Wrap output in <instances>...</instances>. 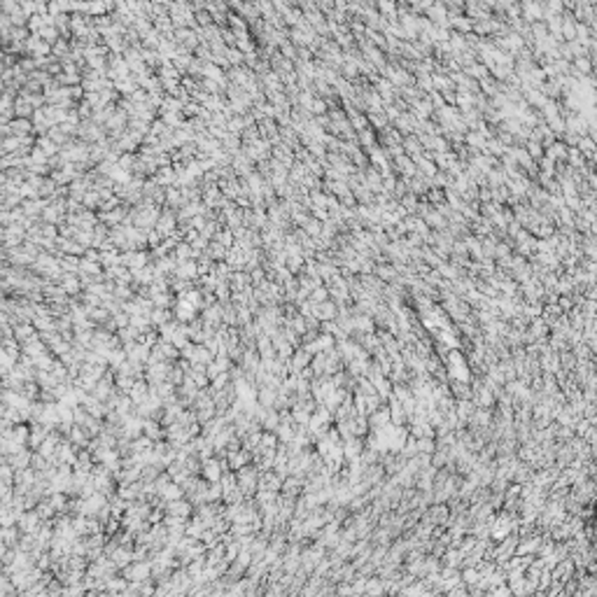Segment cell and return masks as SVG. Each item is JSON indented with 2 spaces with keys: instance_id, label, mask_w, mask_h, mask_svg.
Here are the masks:
<instances>
[{
  "instance_id": "6da1fadb",
  "label": "cell",
  "mask_w": 597,
  "mask_h": 597,
  "mask_svg": "<svg viewBox=\"0 0 597 597\" xmlns=\"http://www.w3.org/2000/svg\"><path fill=\"white\" fill-rule=\"evenodd\" d=\"M149 572H152V564L149 562H138L135 567H131V569H126V576L133 581H145L149 579Z\"/></svg>"
},
{
  "instance_id": "7a4b0ae2",
  "label": "cell",
  "mask_w": 597,
  "mask_h": 597,
  "mask_svg": "<svg viewBox=\"0 0 597 597\" xmlns=\"http://www.w3.org/2000/svg\"><path fill=\"white\" fill-rule=\"evenodd\" d=\"M189 511H192V506L184 504V502H171L166 506V513L168 515H177V518H187Z\"/></svg>"
},
{
  "instance_id": "3957f363",
  "label": "cell",
  "mask_w": 597,
  "mask_h": 597,
  "mask_svg": "<svg viewBox=\"0 0 597 597\" xmlns=\"http://www.w3.org/2000/svg\"><path fill=\"white\" fill-rule=\"evenodd\" d=\"M220 471H224V467L217 465L215 459H210V462H208V467L203 469V474H205V478H208V481H217V478H220Z\"/></svg>"
},
{
  "instance_id": "277c9868",
  "label": "cell",
  "mask_w": 597,
  "mask_h": 597,
  "mask_svg": "<svg viewBox=\"0 0 597 597\" xmlns=\"http://www.w3.org/2000/svg\"><path fill=\"white\" fill-rule=\"evenodd\" d=\"M259 401L264 406H268V404H273L276 401V392H273L271 387H261V392H259Z\"/></svg>"
},
{
  "instance_id": "5b68a950",
  "label": "cell",
  "mask_w": 597,
  "mask_h": 597,
  "mask_svg": "<svg viewBox=\"0 0 597 597\" xmlns=\"http://www.w3.org/2000/svg\"><path fill=\"white\" fill-rule=\"evenodd\" d=\"M298 487L301 485H298L296 478H289V481H285V485H282V492H285V495H296Z\"/></svg>"
}]
</instances>
